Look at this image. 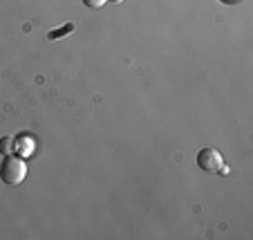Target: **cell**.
Segmentation results:
<instances>
[{
  "instance_id": "cell-1",
  "label": "cell",
  "mask_w": 253,
  "mask_h": 240,
  "mask_svg": "<svg viewBox=\"0 0 253 240\" xmlns=\"http://www.w3.org/2000/svg\"><path fill=\"white\" fill-rule=\"evenodd\" d=\"M27 178V162L20 155H7L0 164V180L9 187H16Z\"/></svg>"
},
{
  "instance_id": "cell-2",
  "label": "cell",
  "mask_w": 253,
  "mask_h": 240,
  "mask_svg": "<svg viewBox=\"0 0 253 240\" xmlns=\"http://www.w3.org/2000/svg\"><path fill=\"white\" fill-rule=\"evenodd\" d=\"M197 166L206 173H220L222 166H224V159H222V153L217 148H202L197 153Z\"/></svg>"
},
{
  "instance_id": "cell-3",
  "label": "cell",
  "mask_w": 253,
  "mask_h": 240,
  "mask_svg": "<svg viewBox=\"0 0 253 240\" xmlns=\"http://www.w3.org/2000/svg\"><path fill=\"white\" fill-rule=\"evenodd\" d=\"M14 148H16V153H18L20 157H27V155L34 150V140L32 137H18L16 144H14Z\"/></svg>"
},
{
  "instance_id": "cell-4",
  "label": "cell",
  "mask_w": 253,
  "mask_h": 240,
  "mask_svg": "<svg viewBox=\"0 0 253 240\" xmlns=\"http://www.w3.org/2000/svg\"><path fill=\"white\" fill-rule=\"evenodd\" d=\"M11 142H14L11 137H2V140H0V153H9L11 146H14Z\"/></svg>"
},
{
  "instance_id": "cell-5",
  "label": "cell",
  "mask_w": 253,
  "mask_h": 240,
  "mask_svg": "<svg viewBox=\"0 0 253 240\" xmlns=\"http://www.w3.org/2000/svg\"><path fill=\"white\" fill-rule=\"evenodd\" d=\"M105 2H108V0H83V5L90 7V9H101Z\"/></svg>"
},
{
  "instance_id": "cell-6",
  "label": "cell",
  "mask_w": 253,
  "mask_h": 240,
  "mask_svg": "<svg viewBox=\"0 0 253 240\" xmlns=\"http://www.w3.org/2000/svg\"><path fill=\"white\" fill-rule=\"evenodd\" d=\"M65 32H72V25H65V27L61 29V32H49V39H61V34H65Z\"/></svg>"
},
{
  "instance_id": "cell-7",
  "label": "cell",
  "mask_w": 253,
  "mask_h": 240,
  "mask_svg": "<svg viewBox=\"0 0 253 240\" xmlns=\"http://www.w3.org/2000/svg\"><path fill=\"white\" fill-rule=\"evenodd\" d=\"M108 2H115V5H119V2H124V0H108Z\"/></svg>"
},
{
  "instance_id": "cell-8",
  "label": "cell",
  "mask_w": 253,
  "mask_h": 240,
  "mask_svg": "<svg viewBox=\"0 0 253 240\" xmlns=\"http://www.w3.org/2000/svg\"><path fill=\"white\" fill-rule=\"evenodd\" d=\"M220 2H226V5H231V2H235V0H220Z\"/></svg>"
}]
</instances>
